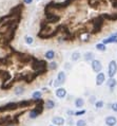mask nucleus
<instances>
[{
    "label": "nucleus",
    "instance_id": "obj_11",
    "mask_svg": "<svg viewBox=\"0 0 117 126\" xmlns=\"http://www.w3.org/2000/svg\"><path fill=\"white\" fill-rule=\"evenodd\" d=\"M55 95H56L58 99H64L65 96H67V90L63 87H59V88L56 89V91H55Z\"/></svg>",
    "mask_w": 117,
    "mask_h": 126
},
{
    "label": "nucleus",
    "instance_id": "obj_40",
    "mask_svg": "<svg viewBox=\"0 0 117 126\" xmlns=\"http://www.w3.org/2000/svg\"><path fill=\"white\" fill-rule=\"evenodd\" d=\"M50 126H55V125H53V124H52V125H50Z\"/></svg>",
    "mask_w": 117,
    "mask_h": 126
},
{
    "label": "nucleus",
    "instance_id": "obj_28",
    "mask_svg": "<svg viewBox=\"0 0 117 126\" xmlns=\"http://www.w3.org/2000/svg\"><path fill=\"white\" fill-rule=\"evenodd\" d=\"M24 43L26 45H32L34 43V38L32 36H27V35H26V36L24 37Z\"/></svg>",
    "mask_w": 117,
    "mask_h": 126
},
{
    "label": "nucleus",
    "instance_id": "obj_5",
    "mask_svg": "<svg viewBox=\"0 0 117 126\" xmlns=\"http://www.w3.org/2000/svg\"><path fill=\"white\" fill-rule=\"evenodd\" d=\"M19 108V105L18 103L16 102H11V103H8L4 106L0 107V111H11V110H16Z\"/></svg>",
    "mask_w": 117,
    "mask_h": 126
},
{
    "label": "nucleus",
    "instance_id": "obj_32",
    "mask_svg": "<svg viewBox=\"0 0 117 126\" xmlns=\"http://www.w3.org/2000/svg\"><path fill=\"white\" fill-rule=\"evenodd\" d=\"M96 102H97V101H96V96H95V95H91L90 97H89V103L95 105Z\"/></svg>",
    "mask_w": 117,
    "mask_h": 126
},
{
    "label": "nucleus",
    "instance_id": "obj_9",
    "mask_svg": "<svg viewBox=\"0 0 117 126\" xmlns=\"http://www.w3.org/2000/svg\"><path fill=\"white\" fill-rule=\"evenodd\" d=\"M52 124L55 126H63L65 124V119L62 117H54L52 118Z\"/></svg>",
    "mask_w": 117,
    "mask_h": 126
},
{
    "label": "nucleus",
    "instance_id": "obj_8",
    "mask_svg": "<svg viewBox=\"0 0 117 126\" xmlns=\"http://www.w3.org/2000/svg\"><path fill=\"white\" fill-rule=\"evenodd\" d=\"M105 123L106 126H116L117 125V119L114 115H108L105 120Z\"/></svg>",
    "mask_w": 117,
    "mask_h": 126
},
{
    "label": "nucleus",
    "instance_id": "obj_3",
    "mask_svg": "<svg viewBox=\"0 0 117 126\" xmlns=\"http://www.w3.org/2000/svg\"><path fill=\"white\" fill-rule=\"evenodd\" d=\"M18 54V59L20 63L22 64H32V62L34 61V58L32 55L30 54H26V53H17Z\"/></svg>",
    "mask_w": 117,
    "mask_h": 126
},
{
    "label": "nucleus",
    "instance_id": "obj_6",
    "mask_svg": "<svg viewBox=\"0 0 117 126\" xmlns=\"http://www.w3.org/2000/svg\"><path fill=\"white\" fill-rule=\"evenodd\" d=\"M46 18L49 23H56L59 21L60 16L56 15V14H53V13H50V12H46Z\"/></svg>",
    "mask_w": 117,
    "mask_h": 126
},
{
    "label": "nucleus",
    "instance_id": "obj_2",
    "mask_svg": "<svg viewBox=\"0 0 117 126\" xmlns=\"http://www.w3.org/2000/svg\"><path fill=\"white\" fill-rule=\"evenodd\" d=\"M94 29H93V33H99L101 30L102 26H104V17L102 16H97L94 18Z\"/></svg>",
    "mask_w": 117,
    "mask_h": 126
},
{
    "label": "nucleus",
    "instance_id": "obj_17",
    "mask_svg": "<svg viewBox=\"0 0 117 126\" xmlns=\"http://www.w3.org/2000/svg\"><path fill=\"white\" fill-rule=\"evenodd\" d=\"M44 57H46V59H47V61H53L55 57V51H53V50L47 51L46 54H44Z\"/></svg>",
    "mask_w": 117,
    "mask_h": 126
},
{
    "label": "nucleus",
    "instance_id": "obj_41",
    "mask_svg": "<svg viewBox=\"0 0 117 126\" xmlns=\"http://www.w3.org/2000/svg\"><path fill=\"white\" fill-rule=\"evenodd\" d=\"M116 126H117V125H116Z\"/></svg>",
    "mask_w": 117,
    "mask_h": 126
},
{
    "label": "nucleus",
    "instance_id": "obj_34",
    "mask_svg": "<svg viewBox=\"0 0 117 126\" xmlns=\"http://www.w3.org/2000/svg\"><path fill=\"white\" fill-rule=\"evenodd\" d=\"M65 123H68V125H73L74 124V121H73V118H70L69 117V119L68 120H65Z\"/></svg>",
    "mask_w": 117,
    "mask_h": 126
},
{
    "label": "nucleus",
    "instance_id": "obj_36",
    "mask_svg": "<svg viewBox=\"0 0 117 126\" xmlns=\"http://www.w3.org/2000/svg\"><path fill=\"white\" fill-rule=\"evenodd\" d=\"M67 114H68V115H69V117H70V118H73L74 115H75V111H74V110H71V109H70V110H68V111H67Z\"/></svg>",
    "mask_w": 117,
    "mask_h": 126
},
{
    "label": "nucleus",
    "instance_id": "obj_35",
    "mask_svg": "<svg viewBox=\"0 0 117 126\" xmlns=\"http://www.w3.org/2000/svg\"><path fill=\"white\" fill-rule=\"evenodd\" d=\"M111 109L114 111V112H117V102L113 103V104L111 105Z\"/></svg>",
    "mask_w": 117,
    "mask_h": 126
},
{
    "label": "nucleus",
    "instance_id": "obj_14",
    "mask_svg": "<svg viewBox=\"0 0 117 126\" xmlns=\"http://www.w3.org/2000/svg\"><path fill=\"white\" fill-rule=\"evenodd\" d=\"M55 102H54V100H51V99H49V100H47L46 102H44V106H46V108L47 110H51V109H53V108L55 107Z\"/></svg>",
    "mask_w": 117,
    "mask_h": 126
},
{
    "label": "nucleus",
    "instance_id": "obj_30",
    "mask_svg": "<svg viewBox=\"0 0 117 126\" xmlns=\"http://www.w3.org/2000/svg\"><path fill=\"white\" fill-rule=\"evenodd\" d=\"M104 105H105V103H104V101H101V100H99V101H97V102L95 103V107L97 108V109H100V108H102L104 107Z\"/></svg>",
    "mask_w": 117,
    "mask_h": 126
},
{
    "label": "nucleus",
    "instance_id": "obj_31",
    "mask_svg": "<svg viewBox=\"0 0 117 126\" xmlns=\"http://www.w3.org/2000/svg\"><path fill=\"white\" fill-rule=\"evenodd\" d=\"M85 113H87V110H85V109L75 111V115H76V117H80V115H83V114H85Z\"/></svg>",
    "mask_w": 117,
    "mask_h": 126
},
{
    "label": "nucleus",
    "instance_id": "obj_15",
    "mask_svg": "<svg viewBox=\"0 0 117 126\" xmlns=\"http://www.w3.org/2000/svg\"><path fill=\"white\" fill-rule=\"evenodd\" d=\"M102 44L104 45H108V44H117V37L114 36H110L108 38L102 40Z\"/></svg>",
    "mask_w": 117,
    "mask_h": 126
},
{
    "label": "nucleus",
    "instance_id": "obj_22",
    "mask_svg": "<svg viewBox=\"0 0 117 126\" xmlns=\"http://www.w3.org/2000/svg\"><path fill=\"white\" fill-rule=\"evenodd\" d=\"M41 96H42V92H41V91H34L32 93V99L34 101L41 100Z\"/></svg>",
    "mask_w": 117,
    "mask_h": 126
},
{
    "label": "nucleus",
    "instance_id": "obj_21",
    "mask_svg": "<svg viewBox=\"0 0 117 126\" xmlns=\"http://www.w3.org/2000/svg\"><path fill=\"white\" fill-rule=\"evenodd\" d=\"M84 61L85 62H93L94 61V53L93 52H87L84 54Z\"/></svg>",
    "mask_w": 117,
    "mask_h": 126
},
{
    "label": "nucleus",
    "instance_id": "obj_19",
    "mask_svg": "<svg viewBox=\"0 0 117 126\" xmlns=\"http://www.w3.org/2000/svg\"><path fill=\"white\" fill-rule=\"evenodd\" d=\"M75 106L76 108H82L84 106V100L82 99V97H77L76 100H75Z\"/></svg>",
    "mask_w": 117,
    "mask_h": 126
},
{
    "label": "nucleus",
    "instance_id": "obj_26",
    "mask_svg": "<svg viewBox=\"0 0 117 126\" xmlns=\"http://www.w3.org/2000/svg\"><path fill=\"white\" fill-rule=\"evenodd\" d=\"M47 68H49L50 70H57L58 64H57L56 62H51L50 64H49V66H47Z\"/></svg>",
    "mask_w": 117,
    "mask_h": 126
},
{
    "label": "nucleus",
    "instance_id": "obj_37",
    "mask_svg": "<svg viewBox=\"0 0 117 126\" xmlns=\"http://www.w3.org/2000/svg\"><path fill=\"white\" fill-rule=\"evenodd\" d=\"M65 69H67V70H71L72 69V66L69 64V63H67V64H65Z\"/></svg>",
    "mask_w": 117,
    "mask_h": 126
},
{
    "label": "nucleus",
    "instance_id": "obj_20",
    "mask_svg": "<svg viewBox=\"0 0 117 126\" xmlns=\"http://www.w3.org/2000/svg\"><path fill=\"white\" fill-rule=\"evenodd\" d=\"M89 5L94 9H98L100 5V1L99 0H89Z\"/></svg>",
    "mask_w": 117,
    "mask_h": 126
},
{
    "label": "nucleus",
    "instance_id": "obj_38",
    "mask_svg": "<svg viewBox=\"0 0 117 126\" xmlns=\"http://www.w3.org/2000/svg\"><path fill=\"white\" fill-rule=\"evenodd\" d=\"M23 2H24L25 4H31V3L33 2V0H23Z\"/></svg>",
    "mask_w": 117,
    "mask_h": 126
},
{
    "label": "nucleus",
    "instance_id": "obj_16",
    "mask_svg": "<svg viewBox=\"0 0 117 126\" xmlns=\"http://www.w3.org/2000/svg\"><path fill=\"white\" fill-rule=\"evenodd\" d=\"M39 115H40V113L38 111H36L35 109H31L29 111V119H31V120H35V119H37Z\"/></svg>",
    "mask_w": 117,
    "mask_h": 126
},
{
    "label": "nucleus",
    "instance_id": "obj_7",
    "mask_svg": "<svg viewBox=\"0 0 117 126\" xmlns=\"http://www.w3.org/2000/svg\"><path fill=\"white\" fill-rule=\"evenodd\" d=\"M91 66H92V70L95 73L101 72V70H102V64H101L100 61H98V59H94V61L92 62Z\"/></svg>",
    "mask_w": 117,
    "mask_h": 126
},
{
    "label": "nucleus",
    "instance_id": "obj_29",
    "mask_svg": "<svg viewBox=\"0 0 117 126\" xmlns=\"http://www.w3.org/2000/svg\"><path fill=\"white\" fill-rule=\"evenodd\" d=\"M75 124H76V126H87V121L83 120V119H79Z\"/></svg>",
    "mask_w": 117,
    "mask_h": 126
},
{
    "label": "nucleus",
    "instance_id": "obj_1",
    "mask_svg": "<svg viewBox=\"0 0 117 126\" xmlns=\"http://www.w3.org/2000/svg\"><path fill=\"white\" fill-rule=\"evenodd\" d=\"M32 69L34 70V72H35V74L37 76L39 75H42L44 74L47 71V66L49 64L44 61V59H37V58H34V61L32 62Z\"/></svg>",
    "mask_w": 117,
    "mask_h": 126
},
{
    "label": "nucleus",
    "instance_id": "obj_10",
    "mask_svg": "<svg viewBox=\"0 0 117 126\" xmlns=\"http://www.w3.org/2000/svg\"><path fill=\"white\" fill-rule=\"evenodd\" d=\"M105 82V74L104 72H99L96 75V85L97 86H101L104 85V83Z\"/></svg>",
    "mask_w": 117,
    "mask_h": 126
},
{
    "label": "nucleus",
    "instance_id": "obj_23",
    "mask_svg": "<svg viewBox=\"0 0 117 126\" xmlns=\"http://www.w3.org/2000/svg\"><path fill=\"white\" fill-rule=\"evenodd\" d=\"M79 38H80L82 41H89V39H90V34L88 32H82L79 35Z\"/></svg>",
    "mask_w": 117,
    "mask_h": 126
},
{
    "label": "nucleus",
    "instance_id": "obj_4",
    "mask_svg": "<svg viewBox=\"0 0 117 126\" xmlns=\"http://www.w3.org/2000/svg\"><path fill=\"white\" fill-rule=\"evenodd\" d=\"M116 73H117V63L115 61H111V62L109 63V67H108V75H109V79L114 78Z\"/></svg>",
    "mask_w": 117,
    "mask_h": 126
},
{
    "label": "nucleus",
    "instance_id": "obj_25",
    "mask_svg": "<svg viewBox=\"0 0 117 126\" xmlns=\"http://www.w3.org/2000/svg\"><path fill=\"white\" fill-rule=\"evenodd\" d=\"M24 93V87L22 86H18L15 88V94L16 95H22Z\"/></svg>",
    "mask_w": 117,
    "mask_h": 126
},
{
    "label": "nucleus",
    "instance_id": "obj_12",
    "mask_svg": "<svg viewBox=\"0 0 117 126\" xmlns=\"http://www.w3.org/2000/svg\"><path fill=\"white\" fill-rule=\"evenodd\" d=\"M33 104H35V101L34 100H23V101H21V102L18 103L19 108H27Z\"/></svg>",
    "mask_w": 117,
    "mask_h": 126
},
{
    "label": "nucleus",
    "instance_id": "obj_13",
    "mask_svg": "<svg viewBox=\"0 0 117 126\" xmlns=\"http://www.w3.org/2000/svg\"><path fill=\"white\" fill-rule=\"evenodd\" d=\"M57 79H58V82H59L61 85H62V84H64L65 80H67V74H65V72H63V71L58 72V74H57Z\"/></svg>",
    "mask_w": 117,
    "mask_h": 126
},
{
    "label": "nucleus",
    "instance_id": "obj_18",
    "mask_svg": "<svg viewBox=\"0 0 117 126\" xmlns=\"http://www.w3.org/2000/svg\"><path fill=\"white\" fill-rule=\"evenodd\" d=\"M106 85H108L109 88L113 89V88H114V87H116V85H117V80H116V79H114V78L109 79L108 80H106Z\"/></svg>",
    "mask_w": 117,
    "mask_h": 126
},
{
    "label": "nucleus",
    "instance_id": "obj_33",
    "mask_svg": "<svg viewBox=\"0 0 117 126\" xmlns=\"http://www.w3.org/2000/svg\"><path fill=\"white\" fill-rule=\"evenodd\" d=\"M53 86H54V87H56V89H57V88H59V87H61V84L58 82V79H56L55 80H53Z\"/></svg>",
    "mask_w": 117,
    "mask_h": 126
},
{
    "label": "nucleus",
    "instance_id": "obj_24",
    "mask_svg": "<svg viewBox=\"0 0 117 126\" xmlns=\"http://www.w3.org/2000/svg\"><path fill=\"white\" fill-rule=\"evenodd\" d=\"M81 57V54L79 53V52H73L72 53V55H71V59H72V62H77L79 58Z\"/></svg>",
    "mask_w": 117,
    "mask_h": 126
},
{
    "label": "nucleus",
    "instance_id": "obj_39",
    "mask_svg": "<svg viewBox=\"0 0 117 126\" xmlns=\"http://www.w3.org/2000/svg\"><path fill=\"white\" fill-rule=\"evenodd\" d=\"M6 126H17V124L16 123H14V122H12V123H10V124H8Z\"/></svg>",
    "mask_w": 117,
    "mask_h": 126
},
{
    "label": "nucleus",
    "instance_id": "obj_27",
    "mask_svg": "<svg viewBox=\"0 0 117 126\" xmlns=\"http://www.w3.org/2000/svg\"><path fill=\"white\" fill-rule=\"evenodd\" d=\"M96 49H97L98 51H101V52H105V50H106V47H105V45H104V44H97L96 45Z\"/></svg>",
    "mask_w": 117,
    "mask_h": 126
}]
</instances>
